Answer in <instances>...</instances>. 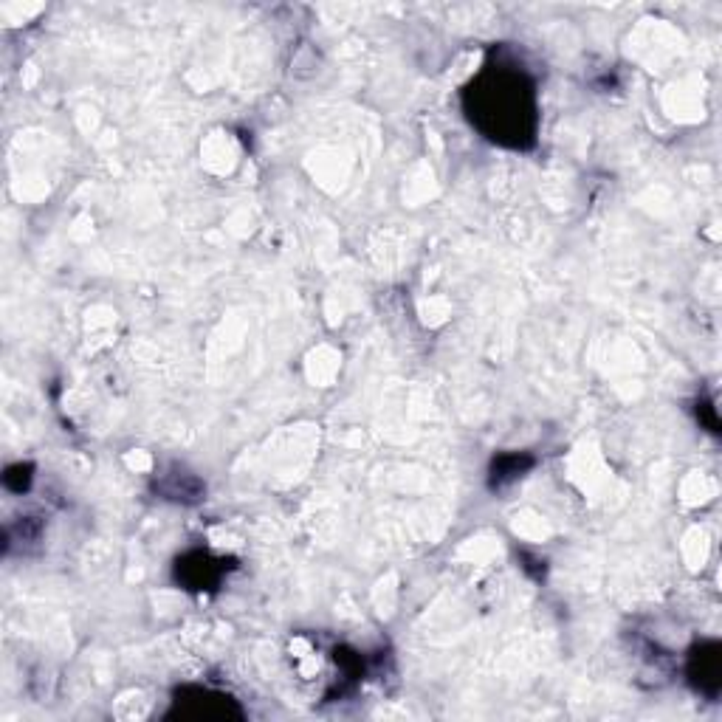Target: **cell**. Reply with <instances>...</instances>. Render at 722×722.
I'll use <instances>...</instances> for the list:
<instances>
[{"mask_svg":"<svg viewBox=\"0 0 722 722\" xmlns=\"http://www.w3.org/2000/svg\"><path fill=\"white\" fill-rule=\"evenodd\" d=\"M471 122L494 142L525 147L534 142L536 96L534 82L508 65H486V71L466 91Z\"/></svg>","mask_w":722,"mask_h":722,"instance_id":"1","label":"cell"},{"mask_svg":"<svg viewBox=\"0 0 722 722\" xmlns=\"http://www.w3.org/2000/svg\"><path fill=\"white\" fill-rule=\"evenodd\" d=\"M531 466V457H517V455H505L500 460H494L491 466V474H494V486H503L508 480L519 477L522 471Z\"/></svg>","mask_w":722,"mask_h":722,"instance_id":"3","label":"cell"},{"mask_svg":"<svg viewBox=\"0 0 722 722\" xmlns=\"http://www.w3.org/2000/svg\"><path fill=\"white\" fill-rule=\"evenodd\" d=\"M689 675L697 689L706 691V694H717V689H720V646L706 644L694 649Z\"/></svg>","mask_w":722,"mask_h":722,"instance_id":"2","label":"cell"}]
</instances>
